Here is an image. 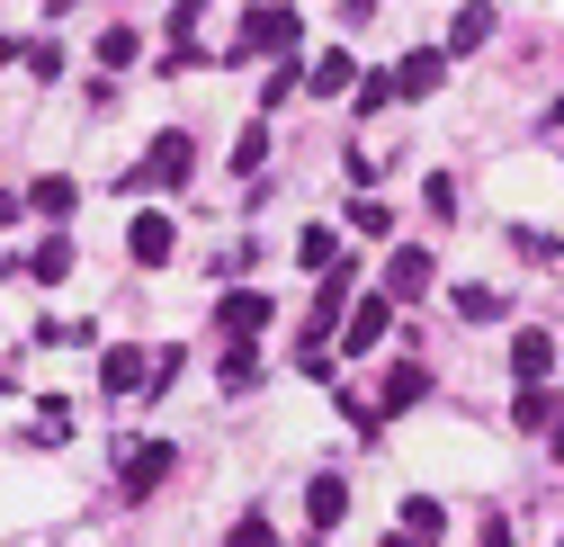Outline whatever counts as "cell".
<instances>
[{
    "instance_id": "obj_7",
    "label": "cell",
    "mask_w": 564,
    "mask_h": 547,
    "mask_svg": "<svg viewBox=\"0 0 564 547\" xmlns=\"http://www.w3.org/2000/svg\"><path fill=\"white\" fill-rule=\"evenodd\" d=\"M511 377H520V386H546V377H555V332H538V323L511 332Z\"/></svg>"
},
{
    "instance_id": "obj_1",
    "label": "cell",
    "mask_w": 564,
    "mask_h": 547,
    "mask_svg": "<svg viewBox=\"0 0 564 547\" xmlns=\"http://www.w3.org/2000/svg\"><path fill=\"white\" fill-rule=\"evenodd\" d=\"M296 45H305V19L288 10V0H260V10H242V36H234V63L251 54H269V63H296Z\"/></svg>"
},
{
    "instance_id": "obj_26",
    "label": "cell",
    "mask_w": 564,
    "mask_h": 547,
    "mask_svg": "<svg viewBox=\"0 0 564 547\" xmlns=\"http://www.w3.org/2000/svg\"><path fill=\"white\" fill-rule=\"evenodd\" d=\"M19 63H28V73H36V82H54V73H63V54H54V45H45V36H36V45H28V36H19Z\"/></svg>"
},
{
    "instance_id": "obj_5",
    "label": "cell",
    "mask_w": 564,
    "mask_h": 547,
    "mask_svg": "<svg viewBox=\"0 0 564 547\" xmlns=\"http://www.w3.org/2000/svg\"><path fill=\"white\" fill-rule=\"evenodd\" d=\"M162 475H171V449L162 440H134L126 466H117V485H126V503H144V494H162Z\"/></svg>"
},
{
    "instance_id": "obj_6",
    "label": "cell",
    "mask_w": 564,
    "mask_h": 547,
    "mask_svg": "<svg viewBox=\"0 0 564 547\" xmlns=\"http://www.w3.org/2000/svg\"><path fill=\"white\" fill-rule=\"evenodd\" d=\"M421 395H431V368H412V360H394V368L377 377V422H394V414H412Z\"/></svg>"
},
{
    "instance_id": "obj_3",
    "label": "cell",
    "mask_w": 564,
    "mask_h": 547,
    "mask_svg": "<svg viewBox=\"0 0 564 547\" xmlns=\"http://www.w3.org/2000/svg\"><path fill=\"white\" fill-rule=\"evenodd\" d=\"M386 305H412V297H431V251L421 243H394L386 251V288H377Z\"/></svg>"
},
{
    "instance_id": "obj_25",
    "label": "cell",
    "mask_w": 564,
    "mask_h": 547,
    "mask_svg": "<svg viewBox=\"0 0 564 547\" xmlns=\"http://www.w3.org/2000/svg\"><path fill=\"white\" fill-rule=\"evenodd\" d=\"M305 90V73H296V63H278V73H269V90H260V108H288Z\"/></svg>"
},
{
    "instance_id": "obj_21",
    "label": "cell",
    "mask_w": 564,
    "mask_h": 547,
    "mask_svg": "<svg viewBox=\"0 0 564 547\" xmlns=\"http://www.w3.org/2000/svg\"><path fill=\"white\" fill-rule=\"evenodd\" d=\"M296 260H305V269H340V234H323V225H314V234L296 243Z\"/></svg>"
},
{
    "instance_id": "obj_22",
    "label": "cell",
    "mask_w": 564,
    "mask_h": 547,
    "mask_svg": "<svg viewBox=\"0 0 564 547\" xmlns=\"http://www.w3.org/2000/svg\"><path fill=\"white\" fill-rule=\"evenodd\" d=\"M349 225H359V234H377V243H386V234H394V207H386V197H359V207H349Z\"/></svg>"
},
{
    "instance_id": "obj_17",
    "label": "cell",
    "mask_w": 564,
    "mask_h": 547,
    "mask_svg": "<svg viewBox=\"0 0 564 547\" xmlns=\"http://www.w3.org/2000/svg\"><path fill=\"white\" fill-rule=\"evenodd\" d=\"M555 414H564V404H555L546 386H520V395H511V422H520V431H546Z\"/></svg>"
},
{
    "instance_id": "obj_32",
    "label": "cell",
    "mask_w": 564,
    "mask_h": 547,
    "mask_svg": "<svg viewBox=\"0 0 564 547\" xmlns=\"http://www.w3.org/2000/svg\"><path fill=\"white\" fill-rule=\"evenodd\" d=\"M546 126H564V99H555V108H546Z\"/></svg>"
},
{
    "instance_id": "obj_29",
    "label": "cell",
    "mask_w": 564,
    "mask_h": 547,
    "mask_svg": "<svg viewBox=\"0 0 564 547\" xmlns=\"http://www.w3.org/2000/svg\"><path fill=\"white\" fill-rule=\"evenodd\" d=\"M19 216H28V207H19V197H10V189H0V234H10Z\"/></svg>"
},
{
    "instance_id": "obj_13",
    "label": "cell",
    "mask_w": 564,
    "mask_h": 547,
    "mask_svg": "<svg viewBox=\"0 0 564 547\" xmlns=\"http://www.w3.org/2000/svg\"><path fill=\"white\" fill-rule=\"evenodd\" d=\"M73 180H63V171H45V180H28V197H19V207H36V216H73Z\"/></svg>"
},
{
    "instance_id": "obj_30",
    "label": "cell",
    "mask_w": 564,
    "mask_h": 547,
    "mask_svg": "<svg viewBox=\"0 0 564 547\" xmlns=\"http://www.w3.org/2000/svg\"><path fill=\"white\" fill-rule=\"evenodd\" d=\"M386 547H431V538H412V529H394V538H386Z\"/></svg>"
},
{
    "instance_id": "obj_10",
    "label": "cell",
    "mask_w": 564,
    "mask_h": 547,
    "mask_svg": "<svg viewBox=\"0 0 564 547\" xmlns=\"http://www.w3.org/2000/svg\"><path fill=\"white\" fill-rule=\"evenodd\" d=\"M269 314H278V305H269V297H260V288H234V297H225V305H216V323H225V332H234V341H251V332H269Z\"/></svg>"
},
{
    "instance_id": "obj_4",
    "label": "cell",
    "mask_w": 564,
    "mask_h": 547,
    "mask_svg": "<svg viewBox=\"0 0 564 547\" xmlns=\"http://www.w3.org/2000/svg\"><path fill=\"white\" fill-rule=\"evenodd\" d=\"M440 82H448V54H440V45H421V54H403L394 73H386V90H394V99H431Z\"/></svg>"
},
{
    "instance_id": "obj_27",
    "label": "cell",
    "mask_w": 564,
    "mask_h": 547,
    "mask_svg": "<svg viewBox=\"0 0 564 547\" xmlns=\"http://www.w3.org/2000/svg\"><path fill=\"white\" fill-rule=\"evenodd\" d=\"M225 547H278V529H269V521H251V512H242V521H234V529H225Z\"/></svg>"
},
{
    "instance_id": "obj_12",
    "label": "cell",
    "mask_w": 564,
    "mask_h": 547,
    "mask_svg": "<svg viewBox=\"0 0 564 547\" xmlns=\"http://www.w3.org/2000/svg\"><path fill=\"white\" fill-rule=\"evenodd\" d=\"M144 368H153V360L126 351V341H117V351H99V386H108V395H134V386H144Z\"/></svg>"
},
{
    "instance_id": "obj_18",
    "label": "cell",
    "mask_w": 564,
    "mask_h": 547,
    "mask_svg": "<svg viewBox=\"0 0 564 547\" xmlns=\"http://www.w3.org/2000/svg\"><path fill=\"white\" fill-rule=\"evenodd\" d=\"M251 386H260V351L234 341V351H225V395H251Z\"/></svg>"
},
{
    "instance_id": "obj_2",
    "label": "cell",
    "mask_w": 564,
    "mask_h": 547,
    "mask_svg": "<svg viewBox=\"0 0 564 547\" xmlns=\"http://www.w3.org/2000/svg\"><path fill=\"white\" fill-rule=\"evenodd\" d=\"M188 171H197V144H188V135L171 126V135H153V153L126 171V189H180Z\"/></svg>"
},
{
    "instance_id": "obj_19",
    "label": "cell",
    "mask_w": 564,
    "mask_h": 547,
    "mask_svg": "<svg viewBox=\"0 0 564 547\" xmlns=\"http://www.w3.org/2000/svg\"><path fill=\"white\" fill-rule=\"evenodd\" d=\"M403 529H412V538H431V547H440V529H448V512H440L431 494H412V503H403Z\"/></svg>"
},
{
    "instance_id": "obj_14",
    "label": "cell",
    "mask_w": 564,
    "mask_h": 547,
    "mask_svg": "<svg viewBox=\"0 0 564 547\" xmlns=\"http://www.w3.org/2000/svg\"><path fill=\"white\" fill-rule=\"evenodd\" d=\"M484 36H492V10H484V0H466V10L448 19V45H440V54H475Z\"/></svg>"
},
{
    "instance_id": "obj_16",
    "label": "cell",
    "mask_w": 564,
    "mask_h": 547,
    "mask_svg": "<svg viewBox=\"0 0 564 547\" xmlns=\"http://www.w3.org/2000/svg\"><path fill=\"white\" fill-rule=\"evenodd\" d=\"M349 82H359V63H349L340 45H332V54H314V73H305V90H314V99H332V90H349Z\"/></svg>"
},
{
    "instance_id": "obj_15",
    "label": "cell",
    "mask_w": 564,
    "mask_h": 547,
    "mask_svg": "<svg viewBox=\"0 0 564 547\" xmlns=\"http://www.w3.org/2000/svg\"><path fill=\"white\" fill-rule=\"evenodd\" d=\"M28 279H36V288H54V279H73V243H63V234H45V243L28 251Z\"/></svg>"
},
{
    "instance_id": "obj_9",
    "label": "cell",
    "mask_w": 564,
    "mask_h": 547,
    "mask_svg": "<svg viewBox=\"0 0 564 547\" xmlns=\"http://www.w3.org/2000/svg\"><path fill=\"white\" fill-rule=\"evenodd\" d=\"M171 243H180V234H171V216H153V207L126 225V251H134V269H162V260H171Z\"/></svg>"
},
{
    "instance_id": "obj_31",
    "label": "cell",
    "mask_w": 564,
    "mask_h": 547,
    "mask_svg": "<svg viewBox=\"0 0 564 547\" xmlns=\"http://www.w3.org/2000/svg\"><path fill=\"white\" fill-rule=\"evenodd\" d=\"M546 440H555V458H564V414H555V422H546Z\"/></svg>"
},
{
    "instance_id": "obj_33",
    "label": "cell",
    "mask_w": 564,
    "mask_h": 547,
    "mask_svg": "<svg viewBox=\"0 0 564 547\" xmlns=\"http://www.w3.org/2000/svg\"><path fill=\"white\" fill-rule=\"evenodd\" d=\"M555 547H564V538H555Z\"/></svg>"
},
{
    "instance_id": "obj_28",
    "label": "cell",
    "mask_w": 564,
    "mask_h": 547,
    "mask_svg": "<svg viewBox=\"0 0 564 547\" xmlns=\"http://www.w3.org/2000/svg\"><path fill=\"white\" fill-rule=\"evenodd\" d=\"M475 547H520V538H511V521H484V529H475Z\"/></svg>"
},
{
    "instance_id": "obj_23",
    "label": "cell",
    "mask_w": 564,
    "mask_h": 547,
    "mask_svg": "<svg viewBox=\"0 0 564 547\" xmlns=\"http://www.w3.org/2000/svg\"><path fill=\"white\" fill-rule=\"evenodd\" d=\"M457 314L466 323H502V297H492V288H457Z\"/></svg>"
},
{
    "instance_id": "obj_11",
    "label": "cell",
    "mask_w": 564,
    "mask_h": 547,
    "mask_svg": "<svg viewBox=\"0 0 564 547\" xmlns=\"http://www.w3.org/2000/svg\"><path fill=\"white\" fill-rule=\"evenodd\" d=\"M340 512H349V475H332V466H323L314 485H305V521H314V529H332Z\"/></svg>"
},
{
    "instance_id": "obj_24",
    "label": "cell",
    "mask_w": 564,
    "mask_h": 547,
    "mask_svg": "<svg viewBox=\"0 0 564 547\" xmlns=\"http://www.w3.org/2000/svg\"><path fill=\"white\" fill-rule=\"evenodd\" d=\"M99 63H108V73H126V63H134V28H99Z\"/></svg>"
},
{
    "instance_id": "obj_20",
    "label": "cell",
    "mask_w": 564,
    "mask_h": 547,
    "mask_svg": "<svg viewBox=\"0 0 564 547\" xmlns=\"http://www.w3.org/2000/svg\"><path fill=\"white\" fill-rule=\"evenodd\" d=\"M269 162V117H251L242 135H234V171H260Z\"/></svg>"
},
{
    "instance_id": "obj_8",
    "label": "cell",
    "mask_w": 564,
    "mask_h": 547,
    "mask_svg": "<svg viewBox=\"0 0 564 547\" xmlns=\"http://www.w3.org/2000/svg\"><path fill=\"white\" fill-rule=\"evenodd\" d=\"M386 314H394L386 297H368V305H349L332 341H340V351H349V360H359V351H377V341H386Z\"/></svg>"
}]
</instances>
